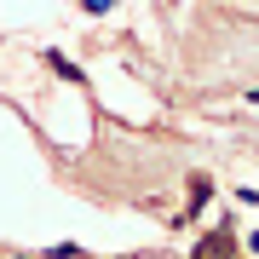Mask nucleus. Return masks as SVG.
Returning <instances> with one entry per match:
<instances>
[{
	"instance_id": "1",
	"label": "nucleus",
	"mask_w": 259,
	"mask_h": 259,
	"mask_svg": "<svg viewBox=\"0 0 259 259\" xmlns=\"http://www.w3.org/2000/svg\"><path fill=\"white\" fill-rule=\"evenodd\" d=\"M81 6H87V12H110V0H81Z\"/></svg>"
}]
</instances>
